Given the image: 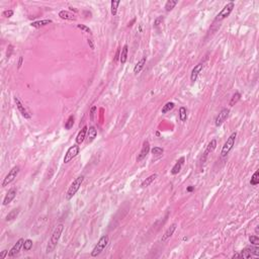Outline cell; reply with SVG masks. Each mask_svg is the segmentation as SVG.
<instances>
[{"instance_id": "cell-14", "label": "cell", "mask_w": 259, "mask_h": 259, "mask_svg": "<svg viewBox=\"0 0 259 259\" xmlns=\"http://www.w3.org/2000/svg\"><path fill=\"white\" fill-rule=\"evenodd\" d=\"M150 143H149V141H145V142L143 143V146H142V150H141V152L140 154L138 155L137 157V161L140 162V161H142L143 159H145L147 157V155L149 154L150 152Z\"/></svg>"}, {"instance_id": "cell-30", "label": "cell", "mask_w": 259, "mask_h": 259, "mask_svg": "<svg viewBox=\"0 0 259 259\" xmlns=\"http://www.w3.org/2000/svg\"><path fill=\"white\" fill-rule=\"evenodd\" d=\"M174 106H175L174 102H167L165 105H163L162 110H161V112L162 113H167L168 111H170L173 110Z\"/></svg>"}, {"instance_id": "cell-18", "label": "cell", "mask_w": 259, "mask_h": 259, "mask_svg": "<svg viewBox=\"0 0 259 259\" xmlns=\"http://www.w3.org/2000/svg\"><path fill=\"white\" fill-rule=\"evenodd\" d=\"M176 227H177V225L175 224H172L169 228H168L166 231H165V233H164V235L162 236V239H161V241L162 242H166V241L169 239V238H171L172 237V235L174 234V232H175V230H176Z\"/></svg>"}, {"instance_id": "cell-6", "label": "cell", "mask_w": 259, "mask_h": 259, "mask_svg": "<svg viewBox=\"0 0 259 259\" xmlns=\"http://www.w3.org/2000/svg\"><path fill=\"white\" fill-rule=\"evenodd\" d=\"M80 152V147L78 144H75L73 146H71L69 149L67 150V152L64 156V163L67 164V163H69L70 161H72L73 159L78 155Z\"/></svg>"}, {"instance_id": "cell-27", "label": "cell", "mask_w": 259, "mask_h": 259, "mask_svg": "<svg viewBox=\"0 0 259 259\" xmlns=\"http://www.w3.org/2000/svg\"><path fill=\"white\" fill-rule=\"evenodd\" d=\"M121 4V1H112L111 2V14L113 16H116L117 14V7Z\"/></svg>"}, {"instance_id": "cell-23", "label": "cell", "mask_w": 259, "mask_h": 259, "mask_svg": "<svg viewBox=\"0 0 259 259\" xmlns=\"http://www.w3.org/2000/svg\"><path fill=\"white\" fill-rule=\"evenodd\" d=\"M128 53H129V49H128V45H125L122 47L121 51V56H120V62L121 64H125L128 60Z\"/></svg>"}, {"instance_id": "cell-44", "label": "cell", "mask_w": 259, "mask_h": 259, "mask_svg": "<svg viewBox=\"0 0 259 259\" xmlns=\"http://www.w3.org/2000/svg\"><path fill=\"white\" fill-rule=\"evenodd\" d=\"M237 257H240L241 258V254L240 253H236L233 255V258H237Z\"/></svg>"}, {"instance_id": "cell-10", "label": "cell", "mask_w": 259, "mask_h": 259, "mask_svg": "<svg viewBox=\"0 0 259 259\" xmlns=\"http://www.w3.org/2000/svg\"><path fill=\"white\" fill-rule=\"evenodd\" d=\"M216 148H217V140L216 139H213L211 142L208 144L206 151L203 152V155L202 156V159H201V163H202V164L206 162L207 157L208 156V154H211L212 152H213V150H215Z\"/></svg>"}, {"instance_id": "cell-4", "label": "cell", "mask_w": 259, "mask_h": 259, "mask_svg": "<svg viewBox=\"0 0 259 259\" xmlns=\"http://www.w3.org/2000/svg\"><path fill=\"white\" fill-rule=\"evenodd\" d=\"M236 137H237V133L234 132V133H232L230 135V137L227 139L226 143L224 144V146H223L222 151H221V156L222 157H226L232 151V149H233L234 146H235Z\"/></svg>"}, {"instance_id": "cell-11", "label": "cell", "mask_w": 259, "mask_h": 259, "mask_svg": "<svg viewBox=\"0 0 259 259\" xmlns=\"http://www.w3.org/2000/svg\"><path fill=\"white\" fill-rule=\"evenodd\" d=\"M24 240L22 238H20L14 245H13L12 248L9 250V252H8V257H13V256H15L16 254H19V251H20V249L24 248Z\"/></svg>"}, {"instance_id": "cell-37", "label": "cell", "mask_w": 259, "mask_h": 259, "mask_svg": "<svg viewBox=\"0 0 259 259\" xmlns=\"http://www.w3.org/2000/svg\"><path fill=\"white\" fill-rule=\"evenodd\" d=\"M96 110H97L96 106H92L91 110H90V121H94V112L96 111Z\"/></svg>"}, {"instance_id": "cell-28", "label": "cell", "mask_w": 259, "mask_h": 259, "mask_svg": "<svg viewBox=\"0 0 259 259\" xmlns=\"http://www.w3.org/2000/svg\"><path fill=\"white\" fill-rule=\"evenodd\" d=\"M179 119L181 121H185L187 120V110L184 106H181L179 108Z\"/></svg>"}, {"instance_id": "cell-9", "label": "cell", "mask_w": 259, "mask_h": 259, "mask_svg": "<svg viewBox=\"0 0 259 259\" xmlns=\"http://www.w3.org/2000/svg\"><path fill=\"white\" fill-rule=\"evenodd\" d=\"M229 113H230V110L229 108H227V107H224V108H222L221 111L219 115L217 116L216 117V121H215V125L216 127H221L224 122L226 121V120L228 119V116H229Z\"/></svg>"}, {"instance_id": "cell-32", "label": "cell", "mask_w": 259, "mask_h": 259, "mask_svg": "<svg viewBox=\"0 0 259 259\" xmlns=\"http://www.w3.org/2000/svg\"><path fill=\"white\" fill-rule=\"evenodd\" d=\"M74 116L73 115H71L69 117H68V120L67 121L65 122V129L66 130H71L72 128H73V125H74Z\"/></svg>"}, {"instance_id": "cell-39", "label": "cell", "mask_w": 259, "mask_h": 259, "mask_svg": "<svg viewBox=\"0 0 259 259\" xmlns=\"http://www.w3.org/2000/svg\"><path fill=\"white\" fill-rule=\"evenodd\" d=\"M163 16H159V17H157V19H155V21H154V25L155 26H158L159 24H160V22H162L163 21Z\"/></svg>"}, {"instance_id": "cell-26", "label": "cell", "mask_w": 259, "mask_h": 259, "mask_svg": "<svg viewBox=\"0 0 259 259\" xmlns=\"http://www.w3.org/2000/svg\"><path fill=\"white\" fill-rule=\"evenodd\" d=\"M177 3H178L177 0H168V1L166 2V4H165V10L167 12L171 11L177 5Z\"/></svg>"}, {"instance_id": "cell-34", "label": "cell", "mask_w": 259, "mask_h": 259, "mask_svg": "<svg viewBox=\"0 0 259 259\" xmlns=\"http://www.w3.org/2000/svg\"><path fill=\"white\" fill-rule=\"evenodd\" d=\"M151 152L153 155H156V156H160L163 154V152H164V150H163V148L161 147H154L151 149Z\"/></svg>"}, {"instance_id": "cell-29", "label": "cell", "mask_w": 259, "mask_h": 259, "mask_svg": "<svg viewBox=\"0 0 259 259\" xmlns=\"http://www.w3.org/2000/svg\"><path fill=\"white\" fill-rule=\"evenodd\" d=\"M240 98H241V94L239 92H235L233 94V96L231 97V100L229 102V105L230 106H234L235 104L240 100Z\"/></svg>"}, {"instance_id": "cell-15", "label": "cell", "mask_w": 259, "mask_h": 259, "mask_svg": "<svg viewBox=\"0 0 259 259\" xmlns=\"http://www.w3.org/2000/svg\"><path fill=\"white\" fill-rule=\"evenodd\" d=\"M202 69H203L202 63H198L197 66H194V68L192 71V74H190V81H192V82H195V81H197V77H198L199 73L202 71Z\"/></svg>"}, {"instance_id": "cell-7", "label": "cell", "mask_w": 259, "mask_h": 259, "mask_svg": "<svg viewBox=\"0 0 259 259\" xmlns=\"http://www.w3.org/2000/svg\"><path fill=\"white\" fill-rule=\"evenodd\" d=\"M19 170H20L19 166H14L13 168H11V170L8 172V174L4 177V179L2 181V187H5L8 184H10L12 181L16 178V176L19 175Z\"/></svg>"}, {"instance_id": "cell-8", "label": "cell", "mask_w": 259, "mask_h": 259, "mask_svg": "<svg viewBox=\"0 0 259 259\" xmlns=\"http://www.w3.org/2000/svg\"><path fill=\"white\" fill-rule=\"evenodd\" d=\"M241 258H251L252 256H258L259 255V248H258V245L255 246L254 245V247L251 246V247H246L244 248L242 251H241Z\"/></svg>"}, {"instance_id": "cell-5", "label": "cell", "mask_w": 259, "mask_h": 259, "mask_svg": "<svg viewBox=\"0 0 259 259\" xmlns=\"http://www.w3.org/2000/svg\"><path fill=\"white\" fill-rule=\"evenodd\" d=\"M234 7H235V2L234 1L228 2L224 7H223V9L217 14L215 21H222V20H224L225 19H227V17L231 14V12L233 11Z\"/></svg>"}, {"instance_id": "cell-16", "label": "cell", "mask_w": 259, "mask_h": 259, "mask_svg": "<svg viewBox=\"0 0 259 259\" xmlns=\"http://www.w3.org/2000/svg\"><path fill=\"white\" fill-rule=\"evenodd\" d=\"M96 137H97V130L95 129V127L93 126L89 127V129L87 131V136H86V143L87 144L92 143Z\"/></svg>"}, {"instance_id": "cell-38", "label": "cell", "mask_w": 259, "mask_h": 259, "mask_svg": "<svg viewBox=\"0 0 259 259\" xmlns=\"http://www.w3.org/2000/svg\"><path fill=\"white\" fill-rule=\"evenodd\" d=\"M13 10L9 9V10H5V11H3V16H5L7 17V19H9V17H11L13 15Z\"/></svg>"}, {"instance_id": "cell-13", "label": "cell", "mask_w": 259, "mask_h": 259, "mask_svg": "<svg viewBox=\"0 0 259 259\" xmlns=\"http://www.w3.org/2000/svg\"><path fill=\"white\" fill-rule=\"evenodd\" d=\"M16 193H17V190L15 187H11L9 190H8L7 193L5 194V197H4V199H3V206H8V204L15 198Z\"/></svg>"}, {"instance_id": "cell-31", "label": "cell", "mask_w": 259, "mask_h": 259, "mask_svg": "<svg viewBox=\"0 0 259 259\" xmlns=\"http://www.w3.org/2000/svg\"><path fill=\"white\" fill-rule=\"evenodd\" d=\"M250 184L252 186H256L257 184H259V171L256 170L254 172V174L252 175V178L250 180Z\"/></svg>"}, {"instance_id": "cell-25", "label": "cell", "mask_w": 259, "mask_h": 259, "mask_svg": "<svg viewBox=\"0 0 259 259\" xmlns=\"http://www.w3.org/2000/svg\"><path fill=\"white\" fill-rule=\"evenodd\" d=\"M157 174L156 173H154V174H151L150 176H148L146 179H145L142 183H141V187H148V186L151 184L154 180H155L157 178Z\"/></svg>"}, {"instance_id": "cell-40", "label": "cell", "mask_w": 259, "mask_h": 259, "mask_svg": "<svg viewBox=\"0 0 259 259\" xmlns=\"http://www.w3.org/2000/svg\"><path fill=\"white\" fill-rule=\"evenodd\" d=\"M120 56H121V49L119 48L116 50V57H115V62H116L117 60L120 59Z\"/></svg>"}, {"instance_id": "cell-21", "label": "cell", "mask_w": 259, "mask_h": 259, "mask_svg": "<svg viewBox=\"0 0 259 259\" xmlns=\"http://www.w3.org/2000/svg\"><path fill=\"white\" fill-rule=\"evenodd\" d=\"M59 16H60V19L65 20H76V17L73 13H71L67 10H61L59 12Z\"/></svg>"}, {"instance_id": "cell-20", "label": "cell", "mask_w": 259, "mask_h": 259, "mask_svg": "<svg viewBox=\"0 0 259 259\" xmlns=\"http://www.w3.org/2000/svg\"><path fill=\"white\" fill-rule=\"evenodd\" d=\"M146 61H147V58H146V56H144V57L141 58L140 60L138 61L137 64L135 65V67H134V73L136 75H138L140 72L142 71V69L144 68L145 64H146Z\"/></svg>"}, {"instance_id": "cell-22", "label": "cell", "mask_w": 259, "mask_h": 259, "mask_svg": "<svg viewBox=\"0 0 259 259\" xmlns=\"http://www.w3.org/2000/svg\"><path fill=\"white\" fill-rule=\"evenodd\" d=\"M52 20L51 19H44V20H38V21H34L31 22L30 25L33 26V28H35V29H40V28H43V26H46L50 24H52Z\"/></svg>"}, {"instance_id": "cell-2", "label": "cell", "mask_w": 259, "mask_h": 259, "mask_svg": "<svg viewBox=\"0 0 259 259\" xmlns=\"http://www.w3.org/2000/svg\"><path fill=\"white\" fill-rule=\"evenodd\" d=\"M83 180H84V175H79L78 177H76V178L73 180V182L71 183L70 187L67 190V193H66V198L68 201H70V199L77 193V192L80 189V186L82 184Z\"/></svg>"}, {"instance_id": "cell-41", "label": "cell", "mask_w": 259, "mask_h": 259, "mask_svg": "<svg viewBox=\"0 0 259 259\" xmlns=\"http://www.w3.org/2000/svg\"><path fill=\"white\" fill-rule=\"evenodd\" d=\"M8 252H9V251H7V250H3V251L1 252V254H0V258H1V259L5 258L6 255L8 254Z\"/></svg>"}, {"instance_id": "cell-45", "label": "cell", "mask_w": 259, "mask_h": 259, "mask_svg": "<svg viewBox=\"0 0 259 259\" xmlns=\"http://www.w3.org/2000/svg\"><path fill=\"white\" fill-rule=\"evenodd\" d=\"M193 189H194L193 186H189V187H187V192H192Z\"/></svg>"}, {"instance_id": "cell-12", "label": "cell", "mask_w": 259, "mask_h": 259, "mask_svg": "<svg viewBox=\"0 0 259 259\" xmlns=\"http://www.w3.org/2000/svg\"><path fill=\"white\" fill-rule=\"evenodd\" d=\"M14 101H15V104H16V107H17V110L19 111V112L21 113V116L24 117V119H28L30 120L31 116L29 113V111H26V108L24 107V103H22L20 100H19V98L17 97V96H14Z\"/></svg>"}, {"instance_id": "cell-36", "label": "cell", "mask_w": 259, "mask_h": 259, "mask_svg": "<svg viewBox=\"0 0 259 259\" xmlns=\"http://www.w3.org/2000/svg\"><path fill=\"white\" fill-rule=\"evenodd\" d=\"M77 28H78L79 30H81L85 31V33H87V34H91V30H90L88 26H86L84 24H77Z\"/></svg>"}, {"instance_id": "cell-17", "label": "cell", "mask_w": 259, "mask_h": 259, "mask_svg": "<svg viewBox=\"0 0 259 259\" xmlns=\"http://www.w3.org/2000/svg\"><path fill=\"white\" fill-rule=\"evenodd\" d=\"M87 131H88L87 126H84L83 128L81 129V131L79 132L78 135H77V137H76V144L81 145L84 142V141L86 140V136H87Z\"/></svg>"}, {"instance_id": "cell-1", "label": "cell", "mask_w": 259, "mask_h": 259, "mask_svg": "<svg viewBox=\"0 0 259 259\" xmlns=\"http://www.w3.org/2000/svg\"><path fill=\"white\" fill-rule=\"evenodd\" d=\"M63 230H64V225H63V224L57 225L56 228L54 229L53 233L51 235V238H50V240H49L47 250H46V252L48 254L49 253H52L54 250H55V248L57 247L58 242H59V240H60L61 235L63 233Z\"/></svg>"}, {"instance_id": "cell-35", "label": "cell", "mask_w": 259, "mask_h": 259, "mask_svg": "<svg viewBox=\"0 0 259 259\" xmlns=\"http://www.w3.org/2000/svg\"><path fill=\"white\" fill-rule=\"evenodd\" d=\"M249 241H250V243H251L253 246L255 245V246H257V245H259V238H258V236L257 235H252V236H250L249 237Z\"/></svg>"}, {"instance_id": "cell-24", "label": "cell", "mask_w": 259, "mask_h": 259, "mask_svg": "<svg viewBox=\"0 0 259 259\" xmlns=\"http://www.w3.org/2000/svg\"><path fill=\"white\" fill-rule=\"evenodd\" d=\"M19 211H20V208H14V210H12L11 212H9L8 213V215L6 216V218H5V221L10 222V221H13L14 219H16L17 216H19Z\"/></svg>"}, {"instance_id": "cell-43", "label": "cell", "mask_w": 259, "mask_h": 259, "mask_svg": "<svg viewBox=\"0 0 259 259\" xmlns=\"http://www.w3.org/2000/svg\"><path fill=\"white\" fill-rule=\"evenodd\" d=\"M22 60H24V59H22V57H20V58H19V68L21 67V64H22Z\"/></svg>"}, {"instance_id": "cell-3", "label": "cell", "mask_w": 259, "mask_h": 259, "mask_svg": "<svg viewBox=\"0 0 259 259\" xmlns=\"http://www.w3.org/2000/svg\"><path fill=\"white\" fill-rule=\"evenodd\" d=\"M108 242H110V238H108L107 235H103L102 237L98 240L97 244L95 245V247L91 251V256L92 257H97L98 255H100L102 251L106 248Z\"/></svg>"}, {"instance_id": "cell-42", "label": "cell", "mask_w": 259, "mask_h": 259, "mask_svg": "<svg viewBox=\"0 0 259 259\" xmlns=\"http://www.w3.org/2000/svg\"><path fill=\"white\" fill-rule=\"evenodd\" d=\"M88 45L90 46V49H91V50L95 49V46H94V44H93V40L91 39H88Z\"/></svg>"}, {"instance_id": "cell-46", "label": "cell", "mask_w": 259, "mask_h": 259, "mask_svg": "<svg viewBox=\"0 0 259 259\" xmlns=\"http://www.w3.org/2000/svg\"><path fill=\"white\" fill-rule=\"evenodd\" d=\"M255 231H256V234H258V226H257V228H256V230H255Z\"/></svg>"}, {"instance_id": "cell-33", "label": "cell", "mask_w": 259, "mask_h": 259, "mask_svg": "<svg viewBox=\"0 0 259 259\" xmlns=\"http://www.w3.org/2000/svg\"><path fill=\"white\" fill-rule=\"evenodd\" d=\"M31 248H33V241H31L30 239L24 240V251H30Z\"/></svg>"}, {"instance_id": "cell-19", "label": "cell", "mask_w": 259, "mask_h": 259, "mask_svg": "<svg viewBox=\"0 0 259 259\" xmlns=\"http://www.w3.org/2000/svg\"><path fill=\"white\" fill-rule=\"evenodd\" d=\"M184 164V157H181L179 160H177V162L174 164V166L172 167V169H171V174L172 175H176V174H178L180 170H181V168H182Z\"/></svg>"}]
</instances>
